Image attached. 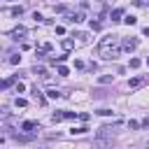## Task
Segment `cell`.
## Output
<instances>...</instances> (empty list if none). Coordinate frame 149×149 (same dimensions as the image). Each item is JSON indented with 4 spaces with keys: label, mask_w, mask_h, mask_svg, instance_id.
I'll list each match as a JSON object with an SVG mask.
<instances>
[{
    "label": "cell",
    "mask_w": 149,
    "mask_h": 149,
    "mask_svg": "<svg viewBox=\"0 0 149 149\" xmlns=\"http://www.w3.org/2000/svg\"><path fill=\"white\" fill-rule=\"evenodd\" d=\"M98 56L105 58V61H116L121 56V49H119V35H109L100 42L98 47Z\"/></svg>",
    "instance_id": "cell-1"
},
{
    "label": "cell",
    "mask_w": 149,
    "mask_h": 149,
    "mask_svg": "<svg viewBox=\"0 0 149 149\" xmlns=\"http://www.w3.org/2000/svg\"><path fill=\"white\" fill-rule=\"evenodd\" d=\"M137 44H140V40H137V37H128V40H123V42H121V49L130 54V51H135V49H137Z\"/></svg>",
    "instance_id": "cell-2"
},
{
    "label": "cell",
    "mask_w": 149,
    "mask_h": 149,
    "mask_svg": "<svg viewBox=\"0 0 149 149\" xmlns=\"http://www.w3.org/2000/svg\"><path fill=\"white\" fill-rule=\"evenodd\" d=\"M147 81H149L147 77H133V79L128 81V86H130V88H140V86H144Z\"/></svg>",
    "instance_id": "cell-3"
},
{
    "label": "cell",
    "mask_w": 149,
    "mask_h": 149,
    "mask_svg": "<svg viewBox=\"0 0 149 149\" xmlns=\"http://www.w3.org/2000/svg\"><path fill=\"white\" fill-rule=\"evenodd\" d=\"M16 79H19V74H12L9 79H2V81H0V91H5L7 86H12V84H16Z\"/></svg>",
    "instance_id": "cell-4"
},
{
    "label": "cell",
    "mask_w": 149,
    "mask_h": 149,
    "mask_svg": "<svg viewBox=\"0 0 149 149\" xmlns=\"http://www.w3.org/2000/svg\"><path fill=\"white\" fill-rule=\"evenodd\" d=\"M86 16H84V12H77V14H70L68 16V21H72V23H81Z\"/></svg>",
    "instance_id": "cell-5"
},
{
    "label": "cell",
    "mask_w": 149,
    "mask_h": 149,
    "mask_svg": "<svg viewBox=\"0 0 149 149\" xmlns=\"http://www.w3.org/2000/svg\"><path fill=\"white\" fill-rule=\"evenodd\" d=\"M23 35H26V28H23V26H19V28L12 30V37H14V40H19V37H23Z\"/></svg>",
    "instance_id": "cell-6"
},
{
    "label": "cell",
    "mask_w": 149,
    "mask_h": 149,
    "mask_svg": "<svg viewBox=\"0 0 149 149\" xmlns=\"http://www.w3.org/2000/svg\"><path fill=\"white\" fill-rule=\"evenodd\" d=\"M23 130H30V133H35V128H40L35 121H23V126H21Z\"/></svg>",
    "instance_id": "cell-7"
},
{
    "label": "cell",
    "mask_w": 149,
    "mask_h": 149,
    "mask_svg": "<svg viewBox=\"0 0 149 149\" xmlns=\"http://www.w3.org/2000/svg\"><path fill=\"white\" fill-rule=\"evenodd\" d=\"M98 81H100L102 86H105V84H112V74H100V77H98Z\"/></svg>",
    "instance_id": "cell-8"
},
{
    "label": "cell",
    "mask_w": 149,
    "mask_h": 149,
    "mask_svg": "<svg viewBox=\"0 0 149 149\" xmlns=\"http://www.w3.org/2000/svg\"><path fill=\"white\" fill-rule=\"evenodd\" d=\"M47 98H49V100H56V98H61V93H58L56 88H49V91H47Z\"/></svg>",
    "instance_id": "cell-9"
},
{
    "label": "cell",
    "mask_w": 149,
    "mask_h": 149,
    "mask_svg": "<svg viewBox=\"0 0 149 149\" xmlns=\"http://www.w3.org/2000/svg\"><path fill=\"white\" fill-rule=\"evenodd\" d=\"M121 16H123V9H121V7H119V9H114V12H112V21H119V19H121Z\"/></svg>",
    "instance_id": "cell-10"
},
{
    "label": "cell",
    "mask_w": 149,
    "mask_h": 149,
    "mask_svg": "<svg viewBox=\"0 0 149 149\" xmlns=\"http://www.w3.org/2000/svg\"><path fill=\"white\" fill-rule=\"evenodd\" d=\"M86 130H88V128H86V126H79V128H72V130H70V133H72V135H84V133H86Z\"/></svg>",
    "instance_id": "cell-11"
},
{
    "label": "cell",
    "mask_w": 149,
    "mask_h": 149,
    "mask_svg": "<svg viewBox=\"0 0 149 149\" xmlns=\"http://www.w3.org/2000/svg\"><path fill=\"white\" fill-rule=\"evenodd\" d=\"M56 72H58L61 77H68V74H70V70H68L65 65H58V70H56Z\"/></svg>",
    "instance_id": "cell-12"
},
{
    "label": "cell",
    "mask_w": 149,
    "mask_h": 149,
    "mask_svg": "<svg viewBox=\"0 0 149 149\" xmlns=\"http://www.w3.org/2000/svg\"><path fill=\"white\" fill-rule=\"evenodd\" d=\"M72 47H74V42H72V40H63V49H65V51H70Z\"/></svg>",
    "instance_id": "cell-13"
},
{
    "label": "cell",
    "mask_w": 149,
    "mask_h": 149,
    "mask_svg": "<svg viewBox=\"0 0 149 149\" xmlns=\"http://www.w3.org/2000/svg\"><path fill=\"white\" fill-rule=\"evenodd\" d=\"M14 140H16V142H30L33 137H28V135H14Z\"/></svg>",
    "instance_id": "cell-14"
},
{
    "label": "cell",
    "mask_w": 149,
    "mask_h": 149,
    "mask_svg": "<svg viewBox=\"0 0 149 149\" xmlns=\"http://www.w3.org/2000/svg\"><path fill=\"white\" fill-rule=\"evenodd\" d=\"M23 14V7H12V16H21Z\"/></svg>",
    "instance_id": "cell-15"
},
{
    "label": "cell",
    "mask_w": 149,
    "mask_h": 149,
    "mask_svg": "<svg viewBox=\"0 0 149 149\" xmlns=\"http://www.w3.org/2000/svg\"><path fill=\"white\" fill-rule=\"evenodd\" d=\"M14 105H16V107H26L28 102H26V98H16V100H14Z\"/></svg>",
    "instance_id": "cell-16"
},
{
    "label": "cell",
    "mask_w": 149,
    "mask_h": 149,
    "mask_svg": "<svg viewBox=\"0 0 149 149\" xmlns=\"http://www.w3.org/2000/svg\"><path fill=\"white\" fill-rule=\"evenodd\" d=\"M123 21H126V23H128V26H135V23H137V19H135V16H126V19H123Z\"/></svg>",
    "instance_id": "cell-17"
},
{
    "label": "cell",
    "mask_w": 149,
    "mask_h": 149,
    "mask_svg": "<svg viewBox=\"0 0 149 149\" xmlns=\"http://www.w3.org/2000/svg\"><path fill=\"white\" fill-rule=\"evenodd\" d=\"M9 63H12V65H19V63H21V56H9Z\"/></svg>",
    "instance_id": "cell-18"
},
{
    "label": "cell",
    "mask_w": 149,
    "mask_h": 149,
    "mask_svg": "<svg viewBox=\"0 0 149 149\" xmlns=\"http://www.w3.org/2000/svg\"><path fill=\"white\" fill-rule=\"evenodd\" d=\"M140 65H142L140 58H130V68H140Z\"/></svg>",
    "instance_id": "cell-19"
},
{
    "label": "cell",
    "mask_w": 149,
    "mask_h": 149,
    "mask_svg": "<svg viewBox=\"0 0 149 149\" xmlns=\"http://www.w3.org/2000/svg\"><path fill=\"white\" fill-rule=\"evenodd\" d=\"M98 114H100V116H109V114H112V109H107V107H102V109H98Z\"/></svg>",
    "instance_id": "cell-20"
},
{
    "label": "cell",
    "mask_w": 149,
    "mask_h": 149,
    "mask_svg": "<svg viewBox=\"0 0 149 149\" xmlns=\"http://www.w3.org/2000/svg\"><path fill=\"white\" fill-rule=\"evenodd\" d=\"M77 112H63V119H74Z\"/></svg>",
    "instance_id": "cell-21"
},
{
    "label": "cell",
    "mask_w": 149,
    "mask_h": 149,
    "mask_svg": "<svg viewBox=\"0 0 149 149\" xmlns=\"http://www.w3.org/2000/svg\"><path fill=\"white\" fill-rule=\"evenodd\" d=\"M51 119H54V121H63V112H54Z\"/></svg>",
    "instance_id": "cell-22"
},
{
    "label": "cell",
    "mask_w": 149,
    "mask_h": 149,
    "mask_svg": "<svg viewBox=\"0 0 149 149\" xmlns=\"http://www.w3.org/2000/svg\"><path fill=\"white\" fill-rule=\"evenodd\" d=\"M23 91H26V86H23V84L19 81V84H16V93H23Z\"/></svg>",
    "instance_id": "cell-23"
},
{
    "label": "cell",
    "mask_w": 149,
    "mask_h": 149,
    "mask_svg": "<svg viewBox=\"0 0 149 149\" xmlns=\"http://www.w3.org/2000/svg\"><path fill=\"white\" fill-rule=\"evenodd\" d=\"M147 65H149V58H147Z\"/></svg>",
    "instance_id": "cell-24"
},
{
    "label": "cell",
    "mask_w": 149,
    "mask_h": 149,
    "mask_svg": "<svg viewBox=\"0 0 149 149\" xmlns=\"http://www.w3.org/2000/svg\"><path fill=\"white\" fill-rule=\"evenodd\" d=\"M98 2H102V0H98Z\"/></svg>",
    "instance_id": "cell-25"
},
{
    "label": "cell",
    "mask_w": 149,
    "mask_h": 149,
    "mask_svg": "<svg viewBox=\"0 0 149 149\" xmlns=\"http://www.w3.org/2000/svg\"><path fill=\"white\" fill-rule=\"evenodd\" d=\"M0 116H2V114H0Z\"/></svg>",
    "instance_id": "cell-26"
}]
</instances>
